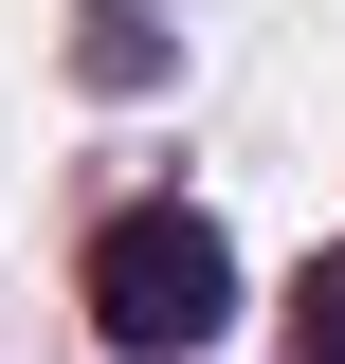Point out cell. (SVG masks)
<instances>
[{"instance_id": "cell-1", "label": "cell", "mask_w": 345, "mask_h": 364, "mask_svg": "<svg viewBox=\"0 0 345 364\" xmlns=\"http://www.w3.org/2000/svg\"><path fill=\"white\" fill-rule=\"evenodd\" d=\"M91 328L128 364H200L218 328H236V237H218L200 200H128V219L91 237Z\"/></svg>"}, {"instance_id": "cell-2", "label": "cell", "mask_w": 345, "mask_h": 364, "mask_svg": "<svg viewBox=\"0 0 345 364\" xmlns=\"http://www.w3.org/2000/svg\"><path fill=\"white\" fill-rule=\"evenodd\" d=\"M291 346H309V364H345V255H309V291H291Z\"/></svg>"}]
</instances>
